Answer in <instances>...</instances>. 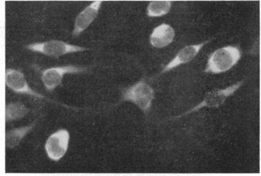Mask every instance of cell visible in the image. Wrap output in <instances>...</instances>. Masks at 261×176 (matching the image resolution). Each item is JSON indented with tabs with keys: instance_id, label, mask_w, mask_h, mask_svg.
I'll return each mask as SVG.
<instances>
[{
	"instance_id": "1",
	"label": "cell",
	"mask_w": 261,
	"mask_h": 176,
	"mask_svg": "<svg viewBox=\"0 0 261 176\" xmlns=\"http://www.w3.org/2000/svg\"><path fill=\"white\" fill-rule=\"evenodd\" d=\"M242 53L238 46L228 45L218 48L210 55L204 72L219 74L226 72L241 60Z\"/></svg>"
},
{
	"instance_id": "2",
	"label": "cell",
	"mask_w": 261,
	"mask_h": 176,
	"mask_svg": "<svg viewBox=\"0 0 261 176\" xmlns=\"http://www.w3.org/2000/svg\"><path fill=\"white\" fill-rule=\"evenodd\" d=\"M122 100L137 105L145 114H147L154 99V91L149 84L140 81L124 89L122 91Z\"/></svg>"
},
{
	"instance_id": "3",
	"label": "cell",
	"mask_w": 261,
	"mask_h": 176,
	"mask_svg": "<svg viewBox=\"0 0 261 176\" xmlns=\"http://www.w3.org/2000/svg\"><path fill=\"white\" fill-rule=\"evenodd\" d=\"M33 52L43 54L50 57L58 58L68 54L83 52L89 48L58 40H50L42 42H35L25 46Z\"/></svg>"
},
{
	"instance_id": "4",
	"label": "cell",
	"mask_w": 261,
	"mask_h": 176,
	"mask_svg": "<svg viewBox=\"0 0 261 176\" xmlns=\"http://www.w3.org/2000/svg\"><path fill=\"white\" fill-rule=\"evenodd\" d=\"M244 81L237 82V83L232 84V85L227 87L224 89H215L214 90L208 92L204 97L203 100L193 107V109L189 110L186 113L176 116L174 118L178 119L181 117L186 116V115L192 113V112L199 111L204 107L207 108H217L223 105L227 98L233 94L235 92L241 88Z\"/></svg>"
},
{
	"instance_id": "5",
	"label": "cell",
	"mask_w": 261,
	"mask_h": 176,
	"mask_svg": "<svg viewBox=\"0 0 261 176\" xmlns=\"http://www.w3.org/2000/svg\"><path fill=\"white\" fill-rule=\"evenodd\" d=\"M70 135L67 130L61 129L48 137L45 144L47 157L58 162L65 157L70 144Z\"/></svg>"
},
{
	"instance_id": "6",
	"label": "cell",
	"mask_w": 261,
	"mask_h": 176,
	"mask_svg": "<svg viewBox=\"0 0 261 176\" xmlns=\"http://www.w3.org/2000/svg\"><path fill=\"white\" fill-rule=\"evenodd\" d=\"M88 68L74 65L56 66L45 69L42 71V81L46 90L53 91L62 83L63 77L66 74L87 72Z\"/></svg>"
},
{
	"instance_id": "7",
	"label": "cell",
	"mask_w": 261,
	"mask_h": 176,
	"mask_svg": "<svg viewBox=\"0 0 261 176\" xmlns=\"http://www.w3.org/2000/svg\"><path fill=\"white\" fill-rule=\"evenodd\" d=\"M5 84H6L7 88L11 89L14 93L28 94V95L36 97V98L56 102L31 88L25 78L24 73L19 70L13 68L7 69L5 71Z\"/></svg>"
},
{
	"instance_id": "8",
	"label": "cell",
	"mask_w": 261,
	"mask_h": 176,
	"mask_svg": "<svg viewBox=\"0 0 261 176\" xmlns=\"http://www.w3.org/2000/svg\"><path fill=\"white\" fill-rule=\"evenodd\" d=\"M102 4V1L94 2L79 13L74 24L73 37H76L81 35L96 19Z\"/></svg>"
},
{
	"instance_id": "9",
	"label": "cell",
	"mask_w": 261,
	"mask_h": 176,
	"mask_svg": "<svg viewBox=\"0 0 261 176\" xmlns=\"http://www.w3.org/2000/svg\"><path fill=\"white\" fill-rule=\"evenodd\" d=\"M209 42L210 40H207L205 42L198 43V44L186 46L185 47L181 48L176 54L175 57L163 68L161 73L168 72V71L178 67V66L190 62L196 58L199 51Z\"/></svg>"
},
{
	"instance_id": "10",
	"label": "cell",
	"mask_w": 261,
	"mask_h": 176,
	"mask_svg": "<svg viewBox=\"0 0 261 176\" xmlns=\"http://www.w3.org/2000/svg\"><path fill=\"white\" fill-rule=\"evenodd\" d=\"M175 32L170 25L163 23L154 28L150 36V43L153 47L163 48L172 43Z\"/></svg>"
},
{
	"instance_id": "11",
	"label": "cell",
	"mask_w": 261,
	"mask_h": 176,
	"mask_svg": "<svg viewBox=\"0 0 261 176\" xmlns=\"http://www.w3.org/2000/svg\"><path fill=\"white\" fill-rule=\"evenodd\" d=\"M37 121L28 126L16 128L9 130L5 135V145L9 149H13L18 146L22 139L27 136L28 134L32 131L35 127Z\"/></svg>"
},
{
	"instance_id": "12",
	"label": "cell",
	"mask_w": 261,
	"mask_h": 176,
	"mask_svg": "<svg viewBox=\"0 0 261 176\" xmlns=\"http://www.w3.org/2000/svg\"><path fill=\"white\" fill-rule=\"evenodd\" d=\"M30 109L20 102H11L8 104L5 109V118L7 121H16L25 116Z\"/></svg>"
},
{
	"instance_id": "13",
	"label": "cell",
	"mask_w": 261,
	"mask_h": 176,
	"mask_svg": "<svg viewBox=\"0 0 261 176\" xmlns=\"http://www.w3.org/2000/svg\"><path fill=\"white\" fill-rule=\"evenodd\" d=\"M172 6L170 1H153L148 4L147 15L149 17H162L168 14Z\"/></svg>"
}]
</instances>
